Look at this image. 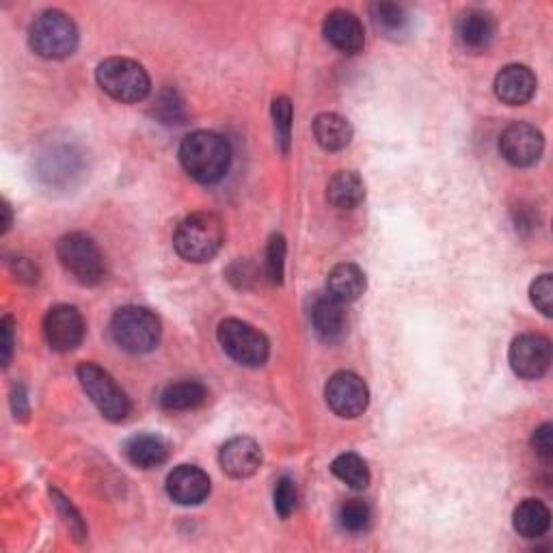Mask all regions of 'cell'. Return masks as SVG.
<instances>
[{"label": "cell", "instance_id": "1", "mask_svg": "<svg viewBox=\"0 0 553 553\" xmlns=\"http://www.w3.org/2000/svg\"><path fill=\"white\" fill-rule=\"evenodd\" d=\"M180 163L193 180L214 184L227 173L229 163H232V150L221 134L199 130L188 134L182 141Z\"/></svg>", "mask_w": 553, "mask_h": 553}, {"label": "cell", "instance_id": "2", "mask_svg": "<svg viewBox=\"0 0 553 553\" xmlns=\"http://www.w3.org/2000/svg\"><path fill=\"white\" fill-rule=\"evenodd\" d=\"M223 221L212 212H195L186 217L173 234V247L186 262H208L223 247Z\"/></svg>", "mask_w": 553, "mask_h": 553}, {"label": "cell", "instance_id": "3", "mask_svg": "<svg viewBox=\"0 0 553 553\" xmlns=\"http://www.w3.org/2000/svg\"><path fill=\"white\" fill-rule=\"evenodd\" d=\"M29 44L42 59H65L74 55L78 46V29L63 11L48 9L33 20L29 29Z\"/></svg>", "mask_w": 553, "mask_h": 553}, {"label": "cell", "instance_id": "4", "mask_svg": "<svg viewBox=\"0 0 553 553\" xmlns=\"http://www.w3.org/2000/svg\"><path fill=\"white\" fill-rule=\"evenodd\" d=\"M160 331L158 316L137 305L121 307L111 320L113 340L132 355L152 353L160 342Z\"/></svg>", "mask_w": 553, "mask_h": 553}, {"label": "cell", "instance_id": "5", "mask_svg": "<svg viewBox=\"0 0 553 553\" xmlns=\"http://www.w3.org/2000/svg\"><path fill=\"white\" fill-rule=\"evenodd\" d=\"M96 78L104 93H109L113 100L124 104L145 100L150 96V89H152L150 76H147L145 67L130 59L115 57V59L102 61L98 65Z\"/></svg>", "mask_w": 553, "mask_h": 553}, {"label": "cell", "instance_id": "6", "mask_svg": "<svg viewBox=\"0 0 553 553\" xmlns=\"http://www.w3.org/2000/svg\"><path fill=\"white\" fill-rule=\"evenodd\" d=\"M78 381L83 385L85 394L96 404V409L111 422H121L130 415V398L121 389L113 376L102 370L98 363H80L78 366Z\"/></svg>", "mask_w": 553, "mask_h": 553}, {"label": "cell", "instance_id": "7", "mask_svg": "<svg viewBox=\"0 0 553 553\" xmlns=\"http://www.w3.org/2000/svg\"><path fill=\"white\" fill-rule=\"evenodd\" d=\"M57 255L63 268L83 286H96L104 277V255L85 234H67L59 240Z\"/></svg>", "mask_w": 553, "mask_h": 553}, {"label": "cell", "instance_id": "8", "mask_svg": "<svg viewBox=\"0 0 553 553\" xmlns=\"http://www.w3.org/2000/svg\"><path fill=\"white\" fill-rule=\"evenodd\" d=\"M219 344L229 357L247 368L264 366L271 353L266 335L236 318H227L219 325Z\"/></svg>", "mask_w": 553, "mask_h": 553}, {"label": "cell", "instance_id": "9", "mask_svg": "<svg viewBox=\"0 0 553 553\" xmlns=\"http://www.w3.org/2000/svg\"><path fill=\"white\" fill-rule=\"evenodd\" d=\"M325 396H327L329 409L335 415L344 417V420H353V417H359L363 411L368 409V400H370L366 383H363L353 372L333 374L327 383Z\"/></svg>", "mask_w": 553, "mask_h": 553}, {"label": "cell", "instance_id": "10", "mask_svg": "<svg viewBox=\"0 0 553 553\" xmlns=\"http://www.w3.org/2000/svg\"><path fill=\"white\" fill-rule=\"evenodd\" d=\"M551 366V342L543 335H519L510 346V368L521 379H541Z\"/></svg>", "mask_w": 553, "mask_h": 553}, {"label": "cell", "instance_id": "11", "mask_svg": "<svg viewBox=\"0 0 553 553\" xmlns=\"http://www.w3.org/2000/svg\"><path fill=\"white\" fill-rule=\"evenodd\" d=\"M499 150H502V156L508 160L510 165L532 167L543 156L545 139H543L541 130L519 121V124H512L502 132V139H499Z\"/></svg>", "mask_w": 553, "mask_h": 553}, {"label": "cell", "instance_id": "12", "mask_svg": "<svg viewBox=\"0 0 553 553\" xmlns=\"http://www.w3.org/2000/svg\"><path fill=\"white\" fill-rule=\"evenodd\" d=\"M46 342L57 353H70L85 337V320L72 305L52 307L44 318Z\"/></svg>", "mask_w": 553, "mask_h": 553}, {"label": "cell", "instance_id": "13", "mask_svg": "<svg viewBox=\"0 0 553 553\" xmlns=\"http://www.w3.org/2000/svg\"><path fill=\"white\" fill-rule=\"evenodd\" d=\"M167 493L175 504L197 506L210 495V478L195 465H180L167 478Z\"/></svg>", "mask_w": 553, "mask_h": 553}, {"label": "cell", "instance_id": "14", "mask_svg": "<svg viewBox=\"0 0 553 553\" xmlns=\"http://www.w3.org/2000/svg\"><path fill=\"white\" fill-rule=\"evenodd\" d=\"M325 37L327 42L337 48L344 55H357L366 44V33H363V24L355 13L337 9L331 11L325 20Z\"/></svg>", "mask_w": 553, "mask_h": 553}, {"label": "cell", "instance_id": "15", "mask_svg": "<svg viewBox=\"0 0 553 553\" xmlns=\"http://www.w3.org/2000/svg\"><path fill=\"white\" fill-rule=\"evenodd\" d=\"M221 467L232 478H251L262 467L260 445L249 437H236L221 448Z\"/></svg>", "mask_w": 553, "mask_h": 553}, {"label": "cell", "instance_id": "16", "mask_svg": "<svg viewBox=\"0 0 553 553\" xmlns=\"http://www.w3.org/2000/svg\"><path fill=\"white\" fill-rule=\"evenodd\" d=\"M495 93L504 104H528L536 93V76L528 65H506L495 78Z\"/></svg>", "mask_w": 553, "mask_h": 553}, {"label": "cell", "instance_id": "17", "mask_svg": "<svg viewBox=\"0 0 553 553\" xmlns=\"http://www.w3.org/2000/svg\"><path fill=\"white\" fill-rule=\"evenodd\" d=\"M312 322L322 342H340L346 335V312L344 303L335 301L333 296H320L312 307Z\"/></svg>", "mask_w": 553, "mask_h": 553}, {"label": "cell", "instance_id": "18", "mask_svg": "<svg viewBox=\"0 0 553 553\" xmlns=\"http://www.w3.org/2000/svg\"><path fill=\"white\" fill-rule=\"evenodd\" d=\"M456 35L467 50H484L495 37V20L487 11L471 9L458 20Z\"/></svg>", "mask_w": 553, "mask_h": 553}, {"label": "cell", "instance_id": "19", "mask_svg": "<svg viewBox=\"0 0 553 553\" xmlns=\"http://www.w3.org/2000/svg\"><path fill=\"white\" fill-rule=\"evenodd\" d=\"M124 454L134 467L152 469V467L163 465L169 458V443L160 435L141 433V435H134L126 441Z\"/></svg>", "mask_w": 553, "mask_h": 553}, {"label": "cell", "instance_id": "20", "mask_svg": "<svg viewBox=\"0 0 553 553\" xmlns=\"http://www.w3.org/2000/svg\"><path fill=\"white\" fill-rule=\"evenodd\" d=\"M327 292L340 303H353L366 292V275L357 264H337L329 273Z\"/></svg>", "mask_w": 553, "mask_h": 553}, {"label": "cell", "instance_id": "21", "mask_svg": "<svg viewBox=\"0 0 553 553\" xmlns=\"http://www.w3.org/2000/svg\"><path fill=\"white\" fill-rule=\"evenodd\" d=\"M314 137L322 150L340 152L353 141V126L337 113H322L314 119Z\"/></svg>", "mask_w": 553, "mask_h": 553}, {"label": "cell", "instance_id": "22", "mask_svg": "<svg viewBox=\"0 0 553 553\" xmlns=\"http://www.w3.org/2000/svg\"><path fill=\"white\" fill-rule=\"evenodd\" d=\"M327 199L335 208L353 210L366 199V186L355 171H340L329 180Z\"/></svg>", "mask_w": 553, "mask_h": 553}, {"label": "cell", "instance_id": "23", "mask_svg": "<svg viewBox=\"0 0 553 553\" xmlns=\"http://www.w3.org/2000/svg\"><path fill=\"white\" fill-rule=\"evenodd\" d=\"M512 523H515V530L523 538H541L547 534L551 525V512L538 499H525L517 506Z\"/></svg>", "mask_w": 553, "mask_h": 553}, {"label": "cell", "instance_id": "24", "mask_svg": "<svg viewBox=\"0 0 553 553\" xmlns=\"http://www.w3.org/2000/svg\"><path fill=\"white\" fill-rule=\"evenodd\" d=\"M208 400V389L199 381H180L160 394V404L167 411H193Z\"/></svg>", "mask_w": 553, "mask_h": 553}, {"label": "cell", "instance_id": "25", "mask_svg": "<svg viewBox=\"0 0 553 553\" xmlns=\"http://www.w3.org/2000/svg\"><path fill=\"white\" fill-rule=\"evenodd\" d=\"M331 471L335 478H340L350 489L361 491L370 484V469L359 454L346 452L342 456H337L331 465Z\"/></svg>", "mask_w": 553, "mask_h": 553}, {"label": "cell", "instance_id": "26", "mask_svg": "<svg viewBox=\"0 0 553 553\" xmlns=\"http://www.w3.org/2000/svg\"><path fill=\"white\" fill-rule=\"evenodd\" d=\"M372 18L379 26L381 31L389 33V35H398L404 29H407V13H404L402 7L394 5V3H379L372 7Z\"/></svg>", "mask_w": 553, "mask_h": 553}, {"label": "cell", "instance_id": "27", "mask_svg": "<svg viewBox=\"0 0 553 553\" xmlns=\"http://www.w3.org/2000/svg\"><path fill=\"white\" fill-rule=\"evenodd\" d=\"M273 119H275V132H277V143L283 154L290 150V139H292V102L288 98H277L273 102Z\"/></svg>", "mask_w": 553, "mask_h": 553}, {"label": "cell", "instance_id": "28", "mask_svg": "<svg viewBox=\"0 0 553 553\" xmlns=\"http://www.w3.org/2000/svg\"><path fill=\"white\" fill-rule=\"evenodd\" d=\"M370 523V506L361 499H350L340 508V525L348 532L366 530Z\"/></svg>", "mask_w": 553, "mask_h": 553}, {"label": "cell", "instance_id": "29", "mask_svg": "<svg viewBox=\"0 0 553 553\" xmlns=\"http://www.w3.org/2000/svg\"><path fill=\"white\" fill-rule=\"evenodd\" d=\"M283 266H286V240L275 234L266 249V275L273 283L283 281Z\"/></svg>", "mask_w": 553, "mask_h": 553}, {"label": "cell", "instance_id": "30", "mask_svg": "<svg viewBox=\"0 0 553 553\" xmlns=\"http://www.w3.org/2000/svg\"><path fill=\"white\" fill-rule=\"evenodd\" d=\"M530 296H532V303L538 312H543L545 316H551L553 314V277L551 275L538 277L532 283Z\"/></svg>", "mask_w": 553, "mask_h": 553}, {"label": "cell", "instance_id": "31", "mask_svg": "<svg viewBox=\"0 0 553 553\" xmlns=\"http://www.w3.org/2000/svg\"><path fill=\"white\" fill-rule=\"evenodd\" d=\"M52 499H55V504H57L61 517H63V521L67 525V530H70L74 534L76 541H83L87 530H85L83 519H80V515L74 510V506L70 502H67V499L59 491H52Z\"/></svg>", "mask_w": 553, "mask_h": 553}, {"label": "cell", "instance_id": "32", "mask_svg": "<svg viewBox=\"0 0 553 553\" xmlns=\"http://www.w3.org/2000/svg\"><path fill=\"white\" fill-rule=\"evenodd\" d=\"M296 508V487L290 478H281L275 487V510L281 519H288Z\"/></svg>", "mask_w": 553, "mask_h": 553}, {"label": "cell", "instance_id": "33", "mask_svg": "<svg viewBox=\"0 0 553 553\" xmlns=\"http://www.w3.org/2000/svg\"><path fill=\"white\" fill-rule=\"evenodd\" d=\"M156 111L160 117H163L165 124H182L184 106L175 91H165L163 96H160V100L156 104Z\"/></svg>", "mask_w": 553, "mask_h": 553}, {"label": "cell", "instance_id": "34", "mask_svg": "<svg viewBox=\"0 0 553 553\" xmlns=\"http://www.w3.org/2000/svg\"><path fill=\"white\" fill-rule=\"evenodd\" d=\"M532 448L534 452L543 458V461H551L553 458V426L551 424H543L541 428L534 430L532 437Z\"/></svg>", "mask_w": 553, "mask_h": 553}, {"label": "cell", "instance_id": "35", "mask_svg": "<svg viewBox=\"0 0 553 553\" xmlns=\"http://www.w3.org/2000/svg\"><path fill=\"white\" fill-rule=\"evenodd\" d=\"M0 333H3V366L7 368L13 355V318L5 316L0 322Z\"/></svg>", "mask_w": 553, "mask_h": 553}, {"label": "cell", "instance_id": "36", "mask_svg": "<svg viewBox=\"0 0 553 553\" xmlns=\"http://www.w3.org/2000/svg\"><path fill=\"white\" fill-rule=\"evenodd\" d=\"M11 402H13V413H16V417L26 420V415H29V402H26V391L22 385L13 387Z\"/></svg>", "mask_w": 553, "mask_h": 553}, {"label": "cell", "instance_id": "37", "mask_svg": "<svg viewBox=\"0 0 553 553\" xmlns=\"http://www.w3.org/2000/svg\"><path fill=\"white\" fill-rule=\"evenodd\" d=\"M13 273L18 275L20 281H37V268L24 258L13 262Z\"/></svg>", "mask_w": 553, "mask_h": 553}, {"label": "cell", "instance_id": "38", "mask_svg": "<svg viewBox=\"0 0 553 553\" xmlns=\"http://www.w3.org/2000/svg\"><path fill=\"white\" fill-rule=\"evenodd\" d=\"M3 212H5V221H3V234L9 232V227H11V210L7 204H3Z\"/></svg>", "mask_w": 553, "mask_h": 553}]
</instances>
